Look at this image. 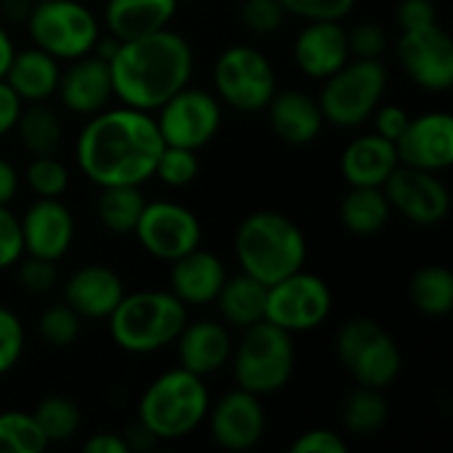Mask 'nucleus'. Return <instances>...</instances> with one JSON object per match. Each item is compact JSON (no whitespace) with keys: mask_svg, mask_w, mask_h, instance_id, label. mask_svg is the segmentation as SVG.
Instances as JSON below:
<instances>
[{"mask_svg":"<svg viewBox=\"0 0 453 453\" xmlns=\"http://www.w3.org/2000/svg\"><path fill=\"white\" fill-rule=\"evenodd\" d=\"M106 321L119 350L130 356H151L175 345L188 321V305H183L170 289L125 292Z\"/></svg>","mask_w":453,"mask_h":453,"instance_id":"obj_4","label":"nucleus"},{"mask_svg":"<svg viewBox=\"0 0 453 453\" xmlns=\"http://www.w3.org/2000/svg\"><path fill=\"white\" fill-rule=\"evenodd\" d=\"M35 3H37V0H35Z\"/></svg>","mask_w":453,"mask_h":453,"instance_id":"obj_53","label":"nucleus"},{"mask_svg":"<svg viewBox=\"0 0 453 453\" xmlns=\"http://www.w3.org/2000/svg\"><path fill=\"white\" fill-rule=\"evenodd\" d=\"M154 119L167 146L199 151L218 135L223 125V104L212 90L188 82L154 111Z\"/></svg>","mask_w":453,"mask_h":453,"instance_id":"obj_12","label":"nucleus"},{"mask_svg":"<svg viewBox=\"0 0 453 453\" xmlns=\"http://www.w3.org/2000/svg\"><path fill=\"white\" fill-rule=\"evenodd\" d=\"M175 350L178 366H183L191 374L210 377L231 361L234 340L228 326L218 319H188L175 340Z\"/></svg>","mask_w":453,"mask_h":453,"instance_id":"obj_23","label":"nucleus"},{"mask_svg":"<svg viewBox=\"0 0 453 453\" xmlns=\"http://www.w3.org/2000/svg\"><path fill=\"white\" fill-rule=\"evenodd\" d=\"M24 342L27 332L21 319L11 308L0 305V377L16 369V364L24 356Z\"/></svg>","mask_w":453,"mask_h":453,"instance_id":"obj_41","label":"nucleus"},{"mask_svg":"<svg viewBox=\"0 0 453 453\" xmlns=\"http://www.w3.org/2000/svg\"><path fill=\"white\" fill-rule=\"evenodd\" d=\"M82 449H85V453H130L125 435H119V433H109V430L90 435V438L85 441V446H82Z\"/></svg>","mask_w":453,"mask_h":453,"instance_id":"obj_49","label":"nucleus"},{"mask_svg":"<svg viewBox=\"0 0 453 453\" xmlns=\"http://www.w3.org/2000/svg\"><path fill=\"white\" fill-rule=\"evenodd\" d=\"M210 438L226 451H250L265 435V409L263 398L242 388L226 393L220 401L210 403L207 411Z\"/></svg>","mask_w":453,"mask_h":453,"instance_id":"obj_16","label":"nucleus"},{"mask_svg":"<svg viewBox=\"0 0 453 453\" xmlns=\"http://www.w3.org/2000/svg\"><path fill=\"white\" fill-rule=\"evenodd\" d=\"M212 85L220 104L242 114L265 111L268 101L273 98L279 82L273 64L268 56L255 45H228L215 66H212Z\"/></svg>","mask_w":453,"mask_h":453,"instance_id":"obj_10","label":"nucleus"},{"mask_svg":"<svg viewBox=\"0 0 453 453\" xmlns=\"http://www.w3.org/2000/svg\"><path fill=\"white\" fill-rule=\"evenodd\" d=\"M234 255L244 273L271 287L305 265L308 239L289 215L276 210H257L239 223L234 236Z\"/></svg>","mask_w":453,"mask_h":453,"instance_id":"obj_3","label":"nucleus"},{"mask_svg":"<svg viewBox=\"0 0 453 453\" xmlns=\"http://www.w3.org/2000/svg\"><path fill=\"white\" fill-rule=\"evenodd\" d=\"M350 58H382L388 50V32L380 21H358L348 29Z\"/></svg>","mask_w":453,"mask_h":453,"instance_id":"obj_43","label":"nucleus"},{"mask_svg":"<svg viewBox=\"0 0 453 453\" xmlns=\"http://www.w3.org/2000/svg\"><path fill=\"white\" fill-rule=\"evenodd\" d=\"M316 96L324 119L334 127H358L372 119L388 90V66L382 58H350L342 69L321 80Z\"/></svg>","mask_w":453,"mask_h":453,"instance_id":"obj_8","label":"nucleus"},{"mask_svg":"<svg viewBox=\"0 0 453 453\" xmlns=\"http://www.w3.org/2000/svg\"><path fill=\"white\" fill-rule=\"evenodd\" d=\"M395 21H398L401 32L403 29H419V27L438 21V8L433 0H401Z\"/></svg>","mask_w":453,"mask_h":453,"instance_id":"obj_47","label":"nucleus"},{"mask_svg":"<svg viewBox=\"0 0 453 453\" xmlns=\"http://www.w3.org/2000/svg\"><path fill=\"white\" fill-rule=\"evenodd\" d=\"M58 77H61L58 58H53L37 45H29V48H16L3 80L13 88V93L24 104H40L56 96Z\"/></svg>","mask_w":453,"mask_h":453,"instance_id":"obj_26","label":"nucleus"},{"mask_svg":"<svg viewBox=\"0 0 453 453\" xmlns=\"http://www.w3.org/2000/svg\"><path fill=\"white\" fill-rule=\"evenodd\" d=\"M16 135L21 141V146L32 154V157H45V154H56L64 138V125L58 111L48 104H24L21 114L16 119Z\"/></svg>","mask_w":453,"mask_h":453,"instance_id":"obj_30","label":"nucleus"},{"mask_svg":"<svg viewBox=\"0 0 453 453\" xmlns=\"http://www.w3.org/2000/svg\"><path fill=\"white\" fill-rule=\"evenodd\" d=\"M210 390L204 377L183 366L162 372L149 382L138 401V425L159 441H180L196 433L210 411Z\"/></svg>","mask_w":453,"mask_h":453,"instance_id":"obj_5","label":"nucleus"},{"mask_svg":"<svg viewBox=\"0 0 453 453\" xmlns=\"http://www.w3.org/2000/svg\"><path fill=\"white\" fill-rule=\"evenodd\" d=\"M334 356L356 385L385 390L403 369V356L393 334L374 319L358 316L340 326L334 337Z\"/></svg>","mask_w":453,"mask_h":453,"instance_id":"obj_7","label":"nucleus"},{"mask_svg":"<svg viewBox=\"0 0 453 453\" xmlns=\"http://www.w3.org/2000/svg\"><path fill=\"white\" fill-rule=\"evenodd\" d=\"M395 58L406 77L430 93H446L453 85V42L441 21L403 29L395 42Z\"/></svg>","mask_w":453,"mask_h":453,"instance_id":"obj_13","label":"nucleus"},{"mask_svg":"<svg viewBox=\"0 0 453 453\" xmlns=\"http://www.w3.org/2000/svg\"><path fill=\"white\" fill-rule=\"evenodd\" d=\"M295 64L313 80H326L350 61L348 27L342 21H305L292 45Z\"/></svg>","mask_w":453,"mask_h":453,"instance_id":"obj_21","label":"nucleus"},{"mask_svg":"<svg viewBox=\"0 0 453 453\" xmlns=\"http://www.w3.org/2000/svg\"><path fill=\"white\" fill-rule=\"evenodd\" d=\"M265 111H268V125L273 135L289 146L313 143L326 125L319 98L300 88H284V90L276 88Z\"/></svg>","mask_w":453,"mask_h":453,"instance_id":"obj_22","label":"nucleus"},{"mask_svg":"<svg viewBox=\"0 0 453 453\" xmlns=\"http://www.w3.org/2000/svg\"><path fill=\"white\" fill-rule=\"evenodd\" d=\"M372 119H374V133L395 143V141L403 135V130H406L411 114H409L401 104H380V106L374 109Z\"/></svg>","mask_w":453,"mask_h":453,"instance_id":"obj_46","label":"nucleus"},{"mask_svg":"<svg viewBox=\"0 0 453 453\" xmlns=\"http://www.w3.org/2000/svg\"><path fill=\"white\" fill-rule=\"evenodd\" d=\"M289 453H348V441L334 430L313 427L292 441Z\"/></svg>","mask_w":453,"mask_h":453,"instance_id":"obj_45","label":"nucleus"},{"mask_svg":"<svg viewBox=\"0 0 453 453\" xmlns=\"http://www.w3.org/2000/svg\"><path fill=\"white\" fill-rule=\"evenodd\" d=\"M24 183L35 196L42 199H58L69 188V170L56 154L32 157V162L24 170Z\"/></svg>","mask_w":453,"mask_h":453,"instance_id":"obj_36","label":"nucleus"},{"mask_svg":"<svg viewBox=\"0 0 453 453\" xmlns=\"http://www.w3.org/2000/svg\"><path fill=\"white\" fill-rule=\"evenodd\" d=\"M239 19L247 27V32L268 37V35H276L281 29L287 11H284L281 0H244Z\"/></svg>","mask_w":453,"mask_h":453,"instance_id":"obj_40","label":"nucleus"},{"mask_svg":"<svg viewBox=\"0 0 453 453\" xmlns=\"http://www.w3.org/2000/svg\"><path fill=\"white\" fill-rule=\"evenodd\" d=\"M178 13V0H106L104 24L114 40H133L167 29Z\"/></svg>","mask_w":453,"mask_h":453,"instance_id":"obj_27","label":"nucleus"},{"mask_svg":"<svg viewBox=\"0 0 453 453\" xmlns=\"http://www.w3.org/2000/svg\"><path fill=\"white\" fill-rule=\"evenodd\" d=\"M32 3L35 0H3V16L8 21H16V24H24L29 11H32Z\"/></svg>","mask_w":453,"mask_h":453,"instance_id":"obj_51","label":"nucleus"},{"mask_svg":"<svg viewBox=\"0 0 453 453\" xmlns=\"http://www.w3.org/2000/svg\"><path fill=\"white\" fill-rule=\"evenodd\" d=\"M143 207L146 196L141 186H101L96 199V218L111 234H133Z\"/></svg>","mask_w":453,"mask_h":453,"instance_id":"obj_31","label":"nucleus"},{"mask_svg":"<svg viewBox=\"0 0 453 453\" xmlns=\"http://www.w3.org/2000/svg\"><path fill=\"white\" fill-rule=\"evenodd\" d=\"M56 96L61 98L64 109L80 117H90L109 106L114 98L109 61L98 53H85L72 58L66 69H61Z\"/></svg>","mask_w":453,"mask_h":453,"instance_id":"obj_19","label":"nucleus"},{"mask_svg":"<svg viewBox=\"0 0 453 453\" xmlns=\"http://www.w3.org/2000/svg\"><path fill=\"white\" fill-rule=\"evenodd\" d=\"M19 220H21L24 255L58 263L74 244V215L61 202V196L58 199L37 196Z\"/></svg>","mask_w":453,"mask_h":453,"instance_id":"obj_18","label":"nucleus"},{"mask_svg":"<svg viewBox=\"0 0 453 453\" xmlns=\"http://www.w3.org/2000/svg\"><path fill=\"white\" fill-rule=\"evenodd\" d=\"M438 175L441 173L398 165L382 183L390 210L419 228L443 223L451 210V194Z\"/></svg>","mask_w":453,"mask_h":453,"instance_id":"obj_14","label":"nucleus"},{"mask_svg":"<svg viewBox=\"0 0 453 453\" xmlns=\"http://www.w3.org/2000/svg\"><path fill=\"white\" fill-rule=\"evenodd\" d=\"M40 433L45 435L48 446L50 443H66L72 441L80 427H82V411L80 406L72 401V398H64V395H48L42 398L35 411H32Z\"/></svg>","mask_w":453,"mask_h":453,"instance_id":"obj_34","label":"nucleus"},{"mask_svg":"<svg viewBox=\"0 0 453 453\" xmlns=\"http://www.w3.org/2000/svg\"><path fill=\"white\" fill-rule=\"evenodd\" d=\"M398 151L395 143L369 133L353 138L342 157H340V173L348 186H380L390 178V173L398 167Z\"/></svg>","mask_w":453,"mask_h":453,"instance_id":"obj_25","label":"nucleus"},{"mask_svg":"<svg viewBox=\"0 0 453 453\" xmlns=\"http://www.w3.org/2000/svg\"><path fill=\"white\" fill-rule=\"evenodd\" d=\"M138 244L157 260L173 263L202 244L199 218L178 202H146L135 223Z\"/></svg>","mask_w":453,"mask_h":453,"instance_id":"obj_15","label":"nucleus"},{"mask_svg":"<svg viewBox=\"0 0 453 453\" xmlns=\"http://www.w3.org/2000/svg\"><path fill=\"white\" fill-rule=\"evenodd\" d=\"M114 98L141 111H157L170 96L191 82L194 48L175 29L119 40L109 58Z\"/></svg>","mask_w":453,"mask_h":453,"instance_id":"obj_2","label":"nucleus"},{"mask_svg":"<svg viewBox=\"0 0 453 453\" xmlns=\"http://www.w3.org/2000/svg\"><path fill=\"white\" fill-rule=\"evenodd\" d=\"M19 183H21V178H19L16 167L0 157V204L13 202V196L19 194Z\"/></svg>","mask_w":453,"mask_h":453,"instance_id":"obj_50","label":"nucleus"},{"mask_svg":"<svg viewBox=\"0 0 453 453\" xmlns=\"http://www.w3.org/2000/svg\"><path fill=\"white\" fill-rule=\"evenodd\" d=\"M64 303L80 316L90 321H106L111 311L125 297L122 276L104 265V263H88L80 265L61 287Z\"/></svg>","mask_w":453,"mask_h":453,"instance_id":"obj_20","label":"nucleus"},{"mask_svg":"<svg viewBox=\"0 0 453 453\" xmlns=\"http://www.w3.org/2000/svg\"><path fill=\"white\" fill-rule=\"evenodd\" d=\"M265 297H268V287L242 271L236 276H226L212 305L218 308L220 321L226 326L242 332L265 319Z\"/></svg>","mask_w":453,"mask_h":453,"instance_id":"obj_28","label":"nucleus"},{"mask_svg":"<svg viewBox=\"0 0 453 453\" xmlns=\"http://www.w3.org/2000/svg\"><path fill=\"white\" fill-rule=\"evenodd\" d=\"M196 175H199V151L165 143L154 167V178H159L170 188H186L196 180Z\"/></svg>","mask_w":453,"mask_h":453,"instance_id":"obj_38","label":"nucleus"},{"mask_svg":"<svg viewBox=\"0 0 453 453\" xmlns=\"http://www.w3.org/2000/svg\"><path fill=\"white\" fill-rule=\"evenodd\" d=\"M32 45L42 48L58 61H72L93 53L101 24L96 13L80 0H37L27 16Z\"/></svg>","mask_w":453,"mask_h":453,"instance_id":"obj_9","label":"nucleus"},{"mask_svg":"<svg viewBox=\"0 0 453 453\" xmlns=\"http://www.w3.org/2000/svg\"><path fill=\"white\" fill-rule=\"evenodd\" d=\"M393 210L380 186H350V191L340 202V220L356 236H374L380 234Z\"/></svg>","mask_w":453,"mask_h":453,"instance_id":"obj_29","label":"nucleus"},{"mask_svg":"<svg viewBox=\"0 0 453 453\" xmlns=\"http://www.w3.org/2000/svg\"><path fill=\"white\" fill-rule=\"evenodd\" d=\"M287 16H297L303 21H345L356 0H281Z\"/></svg>","mask_w":453,"mask_h":453,"instance_id":"obj_42","label":"nucleus"},{"mask_svg":"<svg viewBox=\"0 0 453 453\" xmlns=\"http://www.w3.org/2000/svg\"><path fill=\"white\" fill-rule=\"evenodd\" d=\"M24 257L21 220L11 212L8 204H0V271L13 268Z\"/></svg>","mask_w":453,"mask_h":453,"instance_id":"obj_44","label":"nucleus"},{"mask_svg":"<svg viewBox=\"0 0 453 453\" xmlns=\"http://www.w3.org/2000/svg\"><path fill=\"white\" fill-rule=\"evenodd\" d=\"M334 308L329 284L305 268L284 276L268 287L265 297V321L276 324L289 334H303L319 329Z\"/></svg>","mask_w":453,"mask_h":453,"instance_id":"obj_11","label":"nucleus"},{"mask_svg":"<svg viewBox=\"0 0 453 453\" xmlns=\"http://www.w3.org/2000/svg\"><path fill=\"white\" fill-rule=\"evenodd\" d=\"M48 449L32 411H0V453H40Z\"/></svg>","mask_w":453,"mask_h":453,"instance_id":"obj_35","label":"nucleus"},{"mask_svg":"<svg viewBox=\"0 0 453 453\" xmlns=\"http://www.w3.org/2000/svg\"><path fill=\"white\" fill-rule=\"evenodd\" d=\"M342 427L350 435L366 438L380 433L390 419V403L382 390L356 385V390L342 403Z\"/></svg>","mask_w":453,"mask_h":453,"instance_id":"obj_33","label":"nucleus"},{"mask_svg":"<svg viewBox=\"0 0 453 453\" xmlns=\"http://www.w3.org/2000/svg\"><path fill=\"white\" fill-rule=\"evenodd\" d=\"M295 334L263 319L242 329L228 364L236 388L265 398L289 385L295 374Z\"/></svg>","mask_w":453,"mask_h":453,"instance_id":"obj_6","label":"nucleus"},{"mask_svg":"<svg viewBox=\"0 0 453 453\" xmlns=\"http://www.w3.org/2000/svg\"><path fill=\"white\" fill-rule=\"evenodd\" d=\"M16 276H19L21 289L35 297H45L58 287V268L53 260H45V257L24 255L16 263Z\"/></svg>","mask_w":453,"mask_h":453,"instance_id":"obj_39","label":"nucleus"},{"mask_svg":"<svg viewBox=\"0 0 453 453\" xmlns=\"http://www.w3.org/2000/svg\"><path fill=\"white\" fill-rule=\"evenodd\" d=\"M13 53H16L13 37H11V32L0 24V80H3L5 72H8V64H11Z\"/></svg>","mask_w":453,"mask_h":453,"instance_id":"obj_52","label":"nucleus"},{"mask_svg":"<svg viewBox=\"0 0 453 453\" xmlns=\"http://www.w3.org/2000/svg\"><path fill=\"white\" fill-rule=\"evenodd\" d=\"M82 332V319L61 300L48 305L37 319V334L48 348H69Z\"/></svg>","mask_w":453,"mask_h":453,"instance_id":"obj_37","label":"nucleus"},{"mask_svg":"<svg viewBox=\"0 0 453 453\" xmlns=\"http://www.w3.org/2000/svg\"><path fill=\"white\" fill-rule=\"evenodd\" d=\"M228 271L223 260L202 244L170 263V292L183 305H212Z\"/></svg>","mask_w":453,"mask_h":453,"instance_id":"obj_24","label":"nucleus"},{"mask_svg":"<svg viewBox=\"0 0 453 453\" xmlns=\"http://www.w3.org/2000/svg\"><path fill=\"white\" fill-rule=\"evenodd\" d=\"M398 162L430 173H443L453 165V119L446 111H425L409 119L395 141Z\"/></svg>","mask_w":453,"mask_h":453,"instance_id":"obj_17","label":"nucleus"},{"mask_svg":"<svg viewBox=\"0 0 453 453\" xmlns=\"http://www.w3.org/2000/svg\"><path fill=\"white\" fill-rule=\"evenodd\" d=\"M21 106H24V101L13 93V88L5 80H0V138L16 127Z\"/></svg>","mask_w":453,"mask_h":453,"instance_id":"obj_48","label":"nucleus"},{"mask_svg":"<svg viewBox=\"0 0 453 453\" xmlns=\"http://www.w3.org/2000/svg\"><path fill=\"white\" fill-rule=\"evenodd\" d=\"M409 297L422 316H449L453 311V273L446 265H422L409 281Z\"/></svg>","mask_w":453,"mask_h":453,"instance_id":"obj_32","label":"nucleus"},{"mask_svg":"<svg viewBox=\"0 0 453 453\" xmlns=\"http://www.w3.org/2000/svg\"><path fill=\"white\" fill-rule=\"evenodd\" d=\"M165 149L151 111L133 106H106L88 117L77 135L74 157L80 173L101 186H143L154 178L157 159Z\"/></svg>","mask_w":453,"mask_h":453,"instance_id":"obj_1","label":"nucleus"}]
</instances>
